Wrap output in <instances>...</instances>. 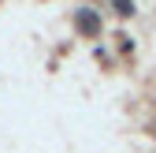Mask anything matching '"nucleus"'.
<instances>
[]
</instances>
